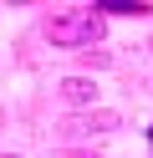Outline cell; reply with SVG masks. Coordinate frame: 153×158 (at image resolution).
<instances>
[{
	"label": "cell",
	"instance_id": "cell-1",
	"mask_svg": "<svg viewBox=\"0 0 153 158\" xmlns=\"http://www.w3.org/2000/svg\"><path fill=\"white\" fill-rule=\"evenodd\" d=\"M102 26H107V15L97 10V5H77V10H61L46 21V36L56 46H92L102 36Z\"/></svg>",
	"mask_w": 153,
	"mask_h": 158
},
{
	"label": "cell",
	"instance_id": "cell-4",
	"mask_svg": "<svg viewBox=\"0 0 153 158\" xmlns=\"http://www.w3.org/2000/svg\"><path fill=\"white\" fill-rule=\"evenodd\" d=\"M5 158H15V153H5Z\"/></svg>",
	"mask_w": 153,
	"mask_h": 158
},
{
	"label": "cell",
	"instance_id": "cell-3",
	"mask_svg": "<svg viewBox=\"0 0 153 158\" xmlns=\"http://www.w3.org/2000/svg\"><path fill=\"white\" fill-rule=\"evenodd\" d=\"M148 143H153V127H148Z\"/></svg>",
	"mask_w": 153,
	"mask_h": 158
},
{
	"label": "cell",
	"instance_id": "cell-2",
	"mask_svg": "<svg viewBox=\"0 0 153 158\" xmlns=\"http://www.w3.org/2000/svg\"><path fill=\"white\" fill-rule=\"evenodd\" d=\"M92 92H97V87L82 82V77H66V82H61V97H66V102H87Z\"/></svg>",
	"mask_w": 153,
	"mask_h": 158
}]
</instances>
